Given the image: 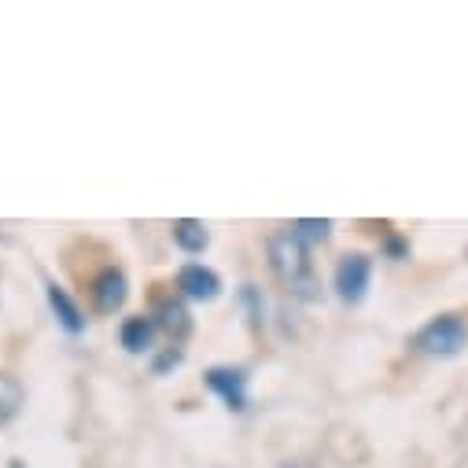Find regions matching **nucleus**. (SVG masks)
<instances>
[{"label":"nucleus","mask_w":468,"mask_h":468,"mask_svg":"<svg viewBox=\"0 0 468 468\" xmlns=\"http://www.w3.org/2000/svg\"><path fill=\"white\" fill-rule=\"evenodd\" d=\"M266 251H270V270H273V277H277L295 299L314 303V299L321 295V292H317L314 266H310V251H306V244H299V240L292 237L288 229L277 232V237H270Z\"/></svg>","instance_id":"obj_1"},{"label":"nucleus","mask_w":468,"mask_h":468,"mask_svg":"<svg viewBox=\"0 0 468 468\" xmlns=\"http://www.w3.org/2000/svg\"><path fill=\"white\" fill-rule=\"evenodd\" d=\"M464 343H468V324L453 314H442V317L428 321L413 339V346L428 358H453L464 350Z\"/></svg>","instance_id":"obj_2"},{"label":"nucleus","mask_w":468,"mask_h":468,"mask_svg":"<svg viewBox=\"0 0 468 468\" xmlns=\"http://www.w3.org/2000/svg\"><path fill=\"white\" fill-rule=\"evenodd\" d=\"M369 277H373V262H369L366 255H346V259H339L335 277H332L335 295H339L343 303H362L366 292H369Z\"/></svg>","instance_id":"obj_3"},{"label":"nucleus","mask_w":468,"mask_h":468,"mask_svg":"<svg viewBox=\"0 0 468 468\" xmlns=\"http://www.w3.org/2000/svg\"><path fill=\"white\" fill-rule=\"evenodd\" d=\"M122 303H126V277H122V270H114V266L100 270L96 281H92V306L100 314H114V310H122Z\"/></svg>","instance_id":"obj_4"},{"label":"nucleus","mask_w":468,"mask_h":468,"mask_svg":"<svg viewBox=\"0 0 468 468\" xmlns=\"http://www.w3.org/2000/svg\"><path fill=\"white\" fill-rule=\"evenodd\" d=\"M207 388L229 406V410H244L248 406V377L240 369H210L207 377Z\"/></svg>","instance_id":"obj_5"},{"label":"nucleus","mask_w":468,"mask_h":468,"mask_svg":"<svg viewBox=\"0 0 468 468\" xmlns=\"http://www.w3.org/2000/svg\"><path fill=\"white\" fill-rule=\"evenodd\" d=\"M177 288H181L188 299L210 303V299H218V292H221V281H218V273H214V270H207V266L192 262V266H185V270L177 273Z\"/></svg>","instance_id":"obj_6"},{"label":"nucleus","mask_w":468,"mask_h":468,"mask_svg":"<svg viewBox=\"0 0 468 468\" xmlns=\"http://www.w3.org/2000/svg\"><path fill=\"white\" fill-rule=\"evenodd\" d=\"M174 244H177L185 255H203L207 244H210V237H207L203 221H196V218H177V221H174Z\"/></svg>","instance_id":"obj_7"},{"label":"nucleus","mask_w":468,"mask_h":468,"mask_svg":"<svg viewBox=\"0 0 468 468\" xmlns=\"http://www.w3.org/2000/svg\"><path fill=\"white\" fill-rule=\"evenodd\" d=\"M48 306H52V314H56V321L67 328V332H81L85 328V317H81V310H78V303L59 288V284H48Z\"/></svg>","instance_id":"obj_8"},{"label":"nucleus","mask_w":468,"mask_h":468,"mask_svg":"<svg viewBox=\"0 0 468 468\" xmlns=\"http://www.w3.org/2000/svg\"><path fill=\"white\" fill-rule=\"evenodd\" d=\"M155 332H159L155 317H130V321L122 324V346H126V350H133V355H141V350H148V346H152Z\"/></svg>","instance_id":"obj_9"},{"label":"nucleus","mask_w":468,"mask_h":468,"mask_svg":"<svg viewBox=\"0 0 468 468\" xmlns=\"http://www.w3.org/2000/svg\"><path fill=\"white\" fill-rule=\"evenodd\" d=\"M23 402H27L23 384H19L12 373H0V424L16 420V417H19V410H23Z\"/></svg>","instance_id":"obj_10"},{"label":"nucleus","mask_w":468,"mask_h":468,"mask_svg":"<svg viewBox=\"0 0 468 468\" xmlns=\"http://www.w3.org/2000/svg\"><path fill=\"white\" fill-rule=\"evenodd\" d=\"M155 324L163 328V332H170V335H185L188 332V314H185V306L181 303H174V299H163L159 306H155Z\"/></svg>","instance_id":"obj_11"},{"label":"nucleus","mask_w":468,"mask_h":468,"mask_svg":"<svg viewBox=\"0 0 468 468\" xmlns=\"http://www.w3.org/2000/svg\"><path fill=\"white\" fill-rule=\"evenodd\" d=\"M328 229H332L328 218H299V221L288 225V232H292L299 244H321V240H328Z\"/></svg>","instance_id":"obj_12"}]
</instances>
